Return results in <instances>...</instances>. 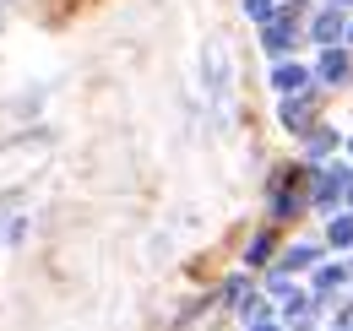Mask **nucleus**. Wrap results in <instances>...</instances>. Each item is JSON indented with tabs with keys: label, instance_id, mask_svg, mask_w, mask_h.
Masks as SVG:
<instances>
[{
	"label": "nucleus",
	"instance_id": "nucleus-1",
	"mask_svg": "<svg viewBox=\"0 0 353 331\" xmlns=\"http://www.w3.org/2000/svg\"><path fill=\"white\" fill-rule=\"evenodd\" d=\"M343 190H348V179H343V174H321V179H315V201H321V207H332Z\"/></svg>",
	"mask_w": 353,
	"mask_h": 331
},
{
	"label": "nucleus",
	"instance_id": "nucleus-2",
	"mask_svg": "<svg viewBox=\"0 0 353 331\" xmlns=\"http://www.w3.org/2000/svg\"><path fill=\"white\" fill-rule=\"evenodd\" d=\"M283 125H288V130H305L310 125V103L305 98H288V103H283Z\"/></svg>",
	"mask_w": 353,
	"mask_h": 331
},
{
	"label": "nucleus",
	"instance_id": "nucleus-3",
	"mask_svg": "<svg viewBox=\"0 0 353 331\" xmlns=\"http://www.w3.org/2000/svg\"><path fill=\"white\" fill-rule=\"evenodd\" d=\"M321 77H326V82H343V77H348V60H343L337 49H326V54H321Z\"/></svg>",
	"mask_w": 353,
	"mask_h": 331
},
{
	"label": "nucleus",
	"instance_id": "nucleus-4",
	"mask_svg": "<svg viewBox=\"0 0 353 331\" xmlns=\"http://www.w3.org/2000/svg\"><path fill=\"white\" fill-rule=\"evenodd\" d=\"M272 82L283 87V92H299V87H305V71H299V66H277V77H272Z\"/></svg>",
	"mask_w": 353,
	"mask_h": 331
},
{
	"label": "nucleus",
	"instance_id": "nucleus-5",
	"mask_svg": "<svg viewBox=\"0 0 353 331\" xmlns=\"http://www.w3.org/2000/svg\"><path fill=\"white\" fill-rule=\"evenodd\" d=\"M337 33H343V22H337V11H326V17H315V39H321V43H332Z\"/></svg>",
	"mask_w": 353,
	"mask_h": 331
},
{
	"label": "nucleus",
	"instance_id": "nucleus-6",
	"mask_svg": "<svg viewBox=\"0 0 353 331\" xmlns=\"http://www.w3.org/2000/svg\"><path fill=\"white\" fill-rule=\"evenodd\" d=\"M332 245H353V217H332Z\"/></svg>",
	"mask_w": 353,
	"mask_h": 331
},
{
	"label": "nucleus",
	"instance_id": "nucleus-7",
	"mask_svg": "<svg viewBox=\"0 0 353 331\" xmlns=\"http://www.w3.org/2000/svg\"><path fill=\"white\" fill-rule=\"evenodd\" d=\"M343 277H348L343 266H321V277H315V288H343Z\"/></svg>",
	"mask_w": 353,
	"mask_h": 331
},
{
	"label": "nucleus",
	"instance_id": "nucleus-8",
	"mask_svg": "<svg viewBox=\"0 0 353 331\" xmlns=\"http://www.w3.org/2000/svg\"><path fill=\"white\" fill-rule=\"evenodd\" d=\"M310 261H315V250H310V245L288 250V272H299V266H310Z\"/></svg>",
	"mask_w": 353,
	"mask_h": 331
},
{
	"label": "nucleus",
	"instance_id": "nucleus-9",
	"mask_svg": "<svg viewBox=\"0 0 353 331\" xmlns=\"http://www.w3.org/2000/svg\"><path fill=\"white\" fill-rule=\"evenodd\" d=\"M343 326H353V310H348V315H343Z\"/></svg>",
	"mask_w": 353,
	"mask_h": 331
},
{
	"label": "nucleus",
	"instance_id": "nucleus-10",
	"mask_svg": "<svg viewBox=\"0 0 353 331\" xmlns=\"http://www.w3.org/2000/svg\"><path fill=\"white\" fill-rule=\"evenodd\" d=\"M256 331H277V326H256Z\"/></svg>",
	"mask_w": 353,
	"mask_h": 331
},
{
	"label": "nucleus",
	"instance_id": "nucleus-11",
	"mask_svg": "<svg viewBox=\"0 0 353 331\" xmlns=\"http://www.w3.org/2000/svg\"><path fill=\"white\" fill-rule=\"evenodd\" d=\"M348 196H353V190H348Z\"/></svg>",
	"mask_w": 353,
	"mask_h": 331
}]
</instances>
